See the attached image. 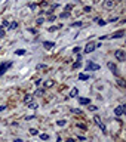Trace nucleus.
Here are the masks:
<instances>
[{
  "instance_id": "nucleus-8",
  "label": "nucleus",
  "mask_w": 126,
  "mask_h": 142,
  "mask_svg": "<svg viewBox=\"0 0 126 142\" xmlns=\"http://www.w3.org/2000/svg\"><path fill=\"white\" fill-rule=\"evenodd\" d=\"M79 104H80V105H89L91 101H89L88 98H79Z\"/></svg>"
},
{
  "instance_id": "nucleus-29",
  "label": "nucleus",
  "mask_w": 126,
  "mask_h": 142,
  "mask_svg": "<svg viewBox=\"0 0 126 142\" xmlns=\"http://www.w3.org/2000/svg\"><path fill=\"white\" fill-rule=\"evenodd\" d=\"M4 108H6V107H4V105H0V113H1V111H3V110H4Z\"/></svg>"
},
{
  "instance_id": "nucleus-14",
  "label": "nucleus",
  "mask_w": 126,
  "mask_h": 142,
  "mask_svg": "<svg viewBox=\"0 0 126 142\" xmlns=\"http://www.w3.org/2000/svg\"><path fill=\"white\" fill-rule=\"evenodd\" d=\"M43 93H45V90H43V89H37L34 95H36V96H43Z\"/></svg>"
},
{
  "instance_id": "nucleus-6",
  "label": "nucleus",
  "mask_w": 126,
  "mask_h": 142,
  "mask_svg": "<svg viewBox=\"0 0 126 142\" xmlns=\"http://www.w3.org/2000/svg\"><path fill=\"white\" fill-rule=\"evenodd\" d=\"M125 105H120V107H117V108H116V110H114V114H116V116H122V114H123V113H125Z\"/></svg>"
},
{
  "instance_id": "nucleus-9",
  "label": "nucleus",
  "mask_w": 126,
  "mask_h": 142,
  "mask_svg": "<svg viewBox=\"0 0 126 142\" xmlns=\"http://www.w3.org/2000/svg\"><path fill=\"white\" fill-rule=\"evenodd\" d=\"M53 46H55L53 41H43V47H46V49H52Z\"/></svg>"
},
{
  "instance_id": "nucleus-26",
  "label": "nucleus",
  "mask_w": 126,
  "mask_h": 142,
  "mask_svg": "<svg viewBox=\"0 0 126 142\" xmlns=\"http://www.w3.org/2000/svg\"><path fill=\"white\" fill-rule=\"evenodd\" d=\"M73 27H82V22H74Z\"/></svg>"
},
{
  "instance_id": "nucleus-2",
  "label": "nucleus",
  "mask_w": 126,
  "mask_h": 142,
  "mask_svg": "<svg viewBox=\"0 0 126 142\" xmlns=\"http://www.w3.org/2000/svg\"><path fill=\"white\" fill-rule=\"evenodd\" d=\"M114 56H116V59H117V61H120V62H123V61L126 59V53L122 50V49L116 50V52H114Z\"/></svg>"
},
{
  "instance_id": "nucleus-31",
  "label": "nucleus",
  "mask_w": 126,
  "mask_h": 142,
  "mask_svg": "<svg viewBox=\"0 0 126 142\" xmlns=\"http://www.w3.org/2000/svg\"><path fill=\"white\" fill-rule=\"evenodd\" d=\"M67 142H74L73 139H67Z\"/></svg>"
},
{
  "instance_id": "nucleus-25",
  "label": "nucleus",
  "mask_w": 126,
  "mask_h": 142,
  "mask_svg": "<svg viewBox=\"0 0 126 142\" xmlns=\"http://www.w3.org/2000/svg\"><path fill=\"white\" fill-rule=\"evenodd\" d=\"M0 37H4V30H3V27L0 28Z\"/></svg>"
},
{
  "instance_id": "nucleus-4",
  "label": "nucleus",
  "mask_w": 126,
  "mask_h": 142,
  "mask_svg": "<svg viewBox=\"0 0 126 142\" xmlns=\"http://www.w3.org/2000/svg\"><path fill=\"white\" fill-rule=\"evenodd\" d=\"M98 70H100V65H98V64L88 62V65H86V71H98Z\"/></svg>"
},
{
  "instance_id": "nucleus-24",
  "label": "nucleus",
  "mask_w": 126,
  "mask_h": 142,
  "mask_svg": "<svg viewBox=\"0 0 126 142\" xmlns=\"http://www.w3.org/2000/svg\"><path fill=\"white\" fill-rule=\"evenodd\" d=\"M30 133H31V135H37V130H36V129H30Z\"/></svg>"
},
{
  "instance_id": "nucleus-13",
  "label": "nucleus",
  "mask_w": 126,
  "mask_h": 142,
  "mask_svg": "<svg viewBox=\"0 0 126 142\" xmlns=\"http://www.w3.org/2000/svg\"><path fill=\"white\" fill-rule=\"evenodd\" d=\"M27 107H28L30 110H36V108H37V104H36V102H28Z\"/></svg>"
},
{
  "instance_id": "nucleus-23",
  "label": "nucleus",
  "mask_w": 126,
  "mask_h": 142,
  "mask_svg": "<svg viewBox=\"0 0 126 142\" xmlns=\"http://www.w3.org/2000/svg\"><path fill=\"white\" fill-rule=\"evenodd\" d=\"M88 108H89V111H97V107H94V105H91V104H89Z\"/></svg>"
},
{
  "instance_id": "nucleus-21",
  "label": "nucleus",
  "mask_w": 126,
  "mask_h": 142,
  "mask_svg": "<svg viewBox=\"0 0 126 142\" xmlns=\"http://www.w3.org/2000/svg\"><path fill=\"white\" fill-rule=\"evenodd\" d=\"M105 24H107V22H105L104 19H100V21H98V25H101V27H102V25H105Z\"/></svg>"
},
{
  "instance_id": "nucleus-19",
  "label": "nucleus",
  "mask_w": 126,
  "mask_h": 142,
  "mask_svg": "<svg viewBox=\"0 0 126 142\" xmlns=\"http://www.w3.org/2000/svg\"><path fill=\"white\" fill-rule=\"evenodd\" d=\"M79 79H80V80H88V76H86V74H80Z\"/></svg>"
},
{
  "instance_id": "nucleus-15",
  "label": "nucleus",
  "mask_w": 126,
  "mask_h": 142,
  "mask_svg": "<svg viewBox=\"0 0 126 142\" xmlns=\"http://www.w3.org/2000/svg\"><path fill=\"white\" fill-rule=\"evenodd\" d=\"M39 136H40L42 141H48V139H49V135H46V133H40Z\"/></svg>"
},
{
  "instance_id": "nucleus-18",
  "label": "nucleus",
  "mask_w": 126,
  "mask_h": 142,
  "mask_svg": "<svg viewBox=\"0 0 126 142\" xmlns=\"http://www.w3.org/2000/svg\"><path fill=\"white\" fill-rule=\"evenodd\" d=\"M24 101H25V102H30V101H33V95H27V96L24 98Z\"/></svg>"
},
{
  "instance_id": "nucleus-10",
  "label": "nucleus",
  "mask_w": 126,
  "mask_h": 142,
  "mask_svg": "<svg viewBox=\"0 0 126 142\" xmlns=\"http://www.w3.org/2000/svg\"><path fill=\"white\" fill-rule=\"evenodd\" d=\"M113 6H114V0H105V1H104V7H108V9H110V7H113Z\"/></svg>"
},
{
  "instance_id": "nucleus-16",
  "label": "nucleus",
  "mask_w": 126,
  "mask_h": 142,
  "mask_svg": "<svg viewBox=\"0 0 126 142\" xmlns=\"http://www.w3.org/2000/svg\"><path fill=\"white\" fill-rule=\"evenodd\" d=\"M16 27H18L16 22H10V25H7V30H13V28H16Z\"/></svg>"
},
{
  "instance_id": "nucleus-20",
  "label": "nucleus",
  "mask_w": 126,
  "mask_h": 142,
  "mask_svg": "<svg viewBox=\"0 0 126 142\" xmlns=\"http://www.w3.org/2000/svg\"><path fill=\"white\" fill-rule=\"evenodd\" d=\"M56 124H58V126H64V124H65V120H58Z\"/></svg>"
},
{
  "instance_id": "nucleus-3",
  "label": "nucleus",
  "mask_w": 126,
  "mask_h": 142,
  "mask_svg": "<svg viewBox=\"0 0 126 142\" xmlns=\"http://www.w3.org/2000/svg\"><path fill=\"white\" fill-rule=\"evenodd\" d=\"M95 49H97V44H95L94 41H91V43L86 44V47H85V53H91V52H94Z\"/></svg>"
},
{
  "instance_id": "nucleus-11",
  "label": "nucleus",
  "mask_w": 126,
  "mask_h": 142,
  "mask_svg": "<svg viewBox=\"0 0 126 142\" xmlns=\"http://www.w3.org/2000/svg\"><path fill=\"white\" fill-rule=\"evenodd\" d=\"M108 68H110V70H111V71H113L114 74H117V67H116V65H114L113 62H108Z\"/></svg>"
},
{
  "instance_id": "nucleus-1",
  "label": "nucleus",
  "mask_w": 126,
  "mask_h": 142,
  "mask_svg": "<svg viewBox=\"0 0 126 142\" xmlns=\"http://www.w3.org/2000/svg\"><path fill=\"white\" fill-rule=\"evenodd\" d=\"M10 67H12V62H10V61H9V62H1V64H0V77H1Z\"/></svg>"
},
{
  "instance_id": "nucleus-5",
  "label": "nucleus",
  "mask_w": 126,
  "mask_h": 142,
  "mask_svg": "<svg viewBox=\"0 0 126 142\" xmlns=\"http://www.w3.org/2000/svg\"><path fill=\"white\" fill-rule=\"evenodd\" d=\"M94 120H95V123H97V124L100 126V129H101L102 132H105V124H104V123L101 122V119H100L98 116H95V117H94Z\"/></svg>"
},
{
  "instance_id": "nucleus-17",
  "label": "nucleus",
  "mask_w": 126,
  "mask_h": 142,
  "mask_svg": "<svg viewBox=\"0 0 126 142\" xmlns=\"http://www.w3.org/2000/svg\"><path fill=\"white\" fill-rule=\"evenodd\" d=\"M80 65H82V62H80V59H79V61H76V62L73 64V68H79Z\"/></svg>"
},
{
  "instance_id": "nucleus-27",
  "label": "nucleus",
  "mask_w": 126,
  "mask_h": 142,
  "mask_svg": "<svg viewBox=\"0 0 126 142\" xmlns=\"http://www.w3.org/2000/svg\"><path fill=\"white\" fill-rule=\"evenodd\" d=\"M71 111H73V113H76V114H82V111H80V110H71Z\"/></svg>"
},
{
  "instance_id": "nucleus-7",
  "label": "nucleus",
  "mask_w": 126,
  "mask_h": 142,
  "mask_svg": "<svg viewBox=\"0 0 126 142\" xmlns=\"http://www.w3.org/2000/svg\"><path fill=\"white\" fill-rule=\"evenodd\" d=\"M123 34H125V31L120 30V31H117V33H114V34H111L110 37H111V39H120V37H123Z\"/></svg>"
},
{
  "instance_id": "nucleus-28",
  "label": "nucleus",
  "mask_w": 126,
  "mask_h": 142,
  "mask_svg": "<svg viewBox=\"0 0 126 142\" xmlns=\"http://www.w3.org/2000/svg\"><path fill=\"white\" fill-rule=\"evenodd\" d=\"M79 50H80V47H74V49H73V52H74V53H77Z\"/></svg>"
},
{
  "instance_id": "nucleus-30",
  "label": "nucleus",
  "mask_w": 126,
  "mask_h": 142,
  "mask_svg": "<svg viewBox=\"0 0 126 142\" xmlns=\"http://www.w3.org/2000/svg\"><path fill=\"white\" fill-rule=\"evenodd\" d=\"M15 142H22V139H15Z\"/></svg>"
},
{
  "instance_id": "nucleus-22",
  "label": "nucleus",
  "mask_w": 126,
  "mask_h": 142,
  "mask_svg": "<svg viewBox=\"0 0 126 142\" xmlns=\"http://www.w3.org/2000/svg\"><path fill=\"white\" fill-rule=\"evenodd\" d=\"M15 53H16V55H24L25 50H22V49H21V50H15Z\"/></svg>"
},
{
  "instance_id": "nucleus-12",
  "label": "nucleus",
  "mask_w": 126,
  "mask_h": 142,
  "mask_svg": "<svg viewBox=\"0 0 126 142\" xmlns=\"http://www.w3.org/2000/svg\"><path fill=\"white\" fill-rule=\"evenodd\" d=\"M77 93H79V90L74 87V89H71V92H70V98H76L77 96Z\"/></svg>"
}]
</instances>
